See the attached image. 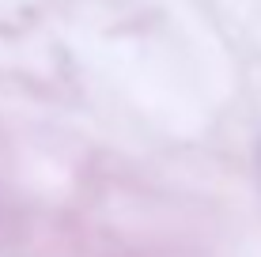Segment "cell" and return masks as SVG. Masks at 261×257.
Masks as SVG:
<instances>
[]
</instances>
